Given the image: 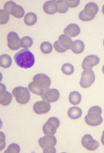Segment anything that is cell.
Segmentation results:
<instances>
[{
    "mask_svg": "<svg viewBox=\"0 0 104 153\" xmlns=\"http://www.w3.org/2000/svg\"><path fill=\"white\" fill-rule=\"evenodd\" d=\"M16 65L23 69H30L35 62L34 56L28 49H22L15 55Z\"/></svg>",
    "mask_w": 104,
    "mask_h": 153,
    "instance_id": "1",
    "label": "cell"
},
{
    "mask_svg": "<svg viewBox=\"0 0 104 153\" xmlns=\"http://www.w3.org/2000/svg\"><path fill=\"white\" fill-rule=\"evenodd\" d=\"M39 143L43 149L44 153H55L56 152L55 146L57 143V140L54 135H46L39 139Z\"/></svg>",
    "mask_w": 104,
    "mask_h": 153,
    "instance_id": "2",
    "label": "cell"
},
{
    "mask_svg": "<svg viewBox=\"0 0 104 153\" xmlns=\"http://www.w3.org/2000/svg\"><path fill=\"white\" fill-rule=\"evenodd\" d=\"M12 95L15 98L16 102L21 105H25L31 99V94L29 89L23 86L15 88L12 91Z\"/></svg>",
    "mask_w": 104,
    "mask_h": 153,
    "instance_id": "3",
    "label": "cell"
},
{
    "mask_svg": "<svg viewBox=\"0 0 104 153\" xmlns=\"http://www.w3.org/2000/svg\"><path fill=\"white\" fill-rule=\"evenodd\" d=\"M4 11L9 15L13 16L15 18L20 19L23 17L25 11L21 6L16 4L13 1H8L4 5Z\"/></svg>",
    "mask_w": 104,
    "mask_h": 153,
    "instance_id": "4",
    "label": "cell"
},
{
    "mask_svg": "<svg viewBox=\"0 0 104 153\" xmlns=\"http://www.w3.org/2000/svg\"><path fill=\"white\" fill-rule=\"evenodd\" d=\"M60 121L59 119L55 117L50 118L46 123L42 127V131L45 135H54L57 131L58 127H59Z\"/></svg>",
    "mask_w": 104,
    "mask_h": 153,
    "instance_id": "5",
    "label": "cell"
},
{
    "mask_svg": "<svg viewBox=\"0 0 104 153\" xmlns=\"http://www.w3.org/2000/svg\"><path fill=\"white\" fill-rule=\"evenodd\" d=\"M33 82L42 92H44L45 90L48 89L51 83L49 76L43 74H39L34 75L33 77Z\"/></svg>",
    "mask_w": 104,
    "mask_h": 153,
    "instance_id": "6",
    "label": "cell"
},
{
    "mask_svg": "<svg viewBox=\"0 0 104 153\" xmlns=\"http://www.w3.org/2000/svg\"><path fill=\"white\" fill-rule=\"evenodd\" d=\"M94 80H95V75H94L93 70L85 69L82 73L79 85H80L81 87L89 88L94 82Z\"/></svg>",
    "mask_w": 104,
    "mask_h": 153,
    "instance_id": "7",
    "label": "cell"
},
{
    "mask_svg": "<svg viewBox=\"0 0 104 153\" xmlns=\"http://www.w3.org/2000/svg\"><path fill=\"white\" fill-rule=\"evenodd\" d=\"M7 45L10 50H18L21 47V40L17 33L10 32L7 35Z\"/></svg>",
    "mask_w": 104,
    "mask_h": 153,
    "instance_id": "8",
    "label": "cell"
},
{
    "mask_svg": "<svg viewBox=\"0 0 104 153\" xmlns=\"http://www.w3.org/2000/svg\"><path fill=\"white\" fill-rule=\"evenodd\" d=\"M42 98L48 102H55L60 97L59 91L56 89H47L41 95Z\"/></svg>",
    "mask_w": 104,
    "mask_h": 153,
    "instance_id": "9",
    "label": "cell"
},
{
    "mask_svg": "<svg viewBox=\"0 0 104 153\" xmlns=\"http://www.w3.org/2000/svg\"><path fill=\"white\" fill-rule=\"evenodd\" d=\"M82 145L89 151H94L99 148V142L94 140L91 135H85L82 139Z\"/></svg>",
    "mask_w": 104,
    "mask_h": 153,
    "instance_id": "10",
    "label": "cell"
},
{
    "mask_svg": "<svg viewBox=\"0 0 104 153\" xmlns=\"http://www.w3.org/2000/svg\"><path fill=\"white\" fill-rule=\"evenodd\" d=\"M33 110L37 114H44L48 113L51 110V104L46 101H39L34 103Z\"/></svg>",
    "mask_w": 104,
    "mask_h": 153,
    "instance_id": "11",
    "label": "cell"
},
{
    "mask_svg": "<svg viewBox=\"0 0 104 153\" xmlns=\"http://www.w3.org/2000/svg\"><path fill=\"white\" fill-rule=\"evenodd\" d=\"M100 59L98 56L89 55L86 56L82 63V68L85 69H91L93 67L96 66L99 63Z\"/></svg>",
    "mask_w": 104,
    "mask_h": 153,
    "instance_id": "12",
    "label": "cell"
},
{
    "mask_svg": "<svg viewBox=\"0 0 104 153\" xmlns=\"http://www.w3.org/2000/svg\"><path fill=\"white\" fill-rule=\"evenodd\" d=\"M12 101V95L7 91L6 86L3 84H0V104L2 106H8Z\"/></svg>",
    "mask_w": 104,
    "mask_h": 153,
    "instance_id": "13",
    "label": "cell"
},
{
    "mask_svg": "<svg viewBox=\"0 0 104 153\" xmlns=\"http://www.w3.org/2000/svg\"><path fill=\"white\" fill-rule=\"evenodd\" d=\"M80 34V27L75 24H69L64 29V35L69 37H75Z\"/></svg>",
    "mask_w": 104,
    "mask_h": 153,
    "instance_id": "14",
    "label": "cell"
},
{
    "mask_svg": "<svg viewBox=\"0 0 104 153\" xmlns=\"http://www.w3.org/2000/svg\"><path fill=\"white\" fill-rule=\"evenodd\" d=\"M85 122L86 123L91 127H96L103 123L102 116H95V115H89L86 114L85 116Z\"/></svg>",
    "mask_w": 104,
    "mask_h": 153,
    "instance_id": "15",
    "label": "cell"
},
{
    "mask_svg": "<svg viewBox=\"0 0 104 153\" xmlns=\"http://www.w3.org/2000/svg\"><path fill=\"white\" fill-rule=\"evenodd\" d=\"M84 12L88 15L89 16L91 17H95L96 14L98 13L99 11V7L97 5L96 3H88L85 6V8H84Z\"/></svg>",
    "mask_w": 104,
    "mask_h": 153,
    "instance_id": "16",
    "label": "cell"
},
{
    "mask_svg": "<svg viewBox=\"0 0 104 153\" xmlns=\"http://www.w3.org/2000/svg\"><path fill=\"white\" fill-rule=\"evenodd\" d=\"M43 11L48 15H54L58 12L57 5L55 1H47L43 5Z\"/></svg>",
    "mask_w": 104,
    "mask_h": 153,
    "instance_id": "17",
    "label": "cell"
},
{
    "mask_svg": "<svg viewBox=\"0 0 104 153\" xmlns=\"http://www.w3.org/2000/svg\"><path fill=\"white\" fill-rule=\"evenodd\" d=\"M83 111L81 108L78 106H73L70 107L67 111V115L71 119H78L82 116Z\"/></svg>",
    "mask_w": 104,
    "mask_h": 153,
    "instance_id": "18",
    "label": "cell"
},
{
    "mask_svg": "<svg viewBox=\"0 0 104 153\" xmlns=\"http://www.w3.org/2000/svg\"><path fill=\"white\" fill-rule=\"evenodd\" d=\"M84 49H85V45H84V43L82 40H77L73 42L71 50H72L74 53L80 54V53H82L84 51Z\"/></svg>",
    "mask_w": 104,
    "mask_h": 153,
    "instance_id": "19",
    "label": "cell"
},
{
    "mask_svg": "<svg viewBox=\"0 0 104 153\" xmlns=\"http://www.w3.org/2000/svg\"><path fill=\"white\" fill-rule=\"evenodd\" d=\"M59 41L60 44H61L63 47L65 48L67 50H68V49H71L73 45V41L69 36H66V35L64 34L61 35L59 36Z\"/></svg>",
    "mask_w": 104,
    "mask_h": 153,
    "instance_id": "20",
    "label": "cell"
},
{
    "mask_svg": "<svg viewBox=\"0 0 104 153\" xmlns=\"http://www.w3.org/2000/svg\"><path fill=\"white\" fill-rule=\"evenodd\" d=\"M82 100V96H81L80 93L78 91H73V92L70 93L69 94V102L71 103L72 105H78L81 102Z\"/></svg>",
    "mask_w": 104,
    "mask_h": 153,
    "instance_id": "21",
    "label": "cell"
},
{
    "mask_svg": "<svg viewBox=\"0 0 104 153\" xmlns=\"http://www.w3.org/2000/svg\"><path fill=\"white\" fill-rule=\"evenodd\" d=\"M11 63H12V59L10 56L7 55V54L1 55V56H0V66L1 67L7 69V68H10Z\"/></svg>",
    "mask_w": 104,
    "mask_h": 153,
    "instance_id": "22",
    "label": "cell"
},
{
    "mask_svg": "<svg viewBox=\"0 0 104 153\" xmlns=\"http://www.w3.org/2000/svg\"><path fill=\"white\" fill-rule=\"evenodd\" d=\"M37 16L33 12H29L24 17V23L27 26H33L36 24Z\"/></svg>",
    "mask_w": 104,
    "mask_h": 153,
    "instance_id": "23",
    "label": "cell"
},
{
    "mask_svg": "<svg viewBox=\"0 0 104 153\" xmlns=\"http://www.w3.org/2000/svg\"><path fill=\"white\" fill-rule=\"evenodd\" d=\"M56 2V5H57L58 8V12L60 14H64L66 12H67L68 11V7L65 1L63 0H58L55 1Z\"/></svg>",
    "mask_w": 104,
    "mask_h": 153,
    "instance_id": "24",
    "label": "cell"
},
{
    "mask_svg": "<svg viewBox=\"0 0 104 153\" xmlns=\"http://www.w3.org/2000/svg\"><path fill=\"white\" fill-rule=\"evenodd\" d=\"M33 45V40L30 36H24L21 39V47L28 49Z\"/></svg>",
    "mask_w": 104,
    "mask_h": 153,
    "instance_id": "25",
    "label": "cell"
},
{
    "mask_svg": "<svg viewBox=\"0 0 104 153\" xmlns=\"http://www.w3.org/2000/svg\"><path fill=\"white\" fill-rule=\"evenodd\" d=\"M40 49L42 53L49 54L53 50V45L49 42H42L40 45Z\"/></svg>",
    "mask_w": 104,
    "mask_h": 153,
    "instance_id": "26",
    "label": "cell"
},
{
    "mask_svg": "<svg viewBox=\"0 0 104 153\" xmlns=\"http://www.w3.org/2000/svg\"><path fill=\"white\" fill-rule=\"evenodd\" d=\"M62 72L65 75H71L75 72V68L74 66L70 63H66L62 66Z\"/></svg>",
    "mask_w": 104,
    "mask_h": 153,
    "instance_id": "27",
    "label": "cell"
},
{
    "mask_svg": "<svg viewBox=\"0 0 104 153\" xmlns=\"http://www.w3.org/2000/svg\"><path fill=\"white\" fill-rule=\"evenodd\" d=\"M102 114V109L100 106H94L89 109L87 114L89 115H95V116H100Z\"/></svg>",
    "mask_w": 104,
    "mask_h": 153,
    "instance_id": "28",
    "label": "cell"
},
{
    "mask_svg": "<svg viewBox=\"0 0 104 153\" xmlns=\"http://www.w3.org/2000/svg\"><path fill=\"white\" fill-rule=\"evenodd\" d=\"M10 19V16H9V14L7 13L4 9L3 10H1L0 11V24L1 25H3V24H6L9 21Z\"/></svg>",
    "mask_w": 104,
    "mask_h": 153,
    "instance_id": "29",
    "label": "cell"
},
{
    "mask_svg": "<svg viewBox=\"0 0 104 153\" xmlns=\"http://www.w3.org/2000/svg\"><path fill=\"white\" fill-rule=\"evenodd\" d=\"M28 89L29 90H30L31 92L33 93V94L37 95H40V96H41V95L42 94V93H43L39 87H37L36 85H35V84H34L33 82H31V83L29 84Z\"/></svg>",
    "mask_w": 104,
    "mask_h": 153,
    "instance_id": "30",
    "label": "cell"
},
{
    "mask_svg": "<svg viewBox=\"0 0 104 153\" xmlns=\"http://www.w3.org/2000/svg\"><path fill=\"white\" fill-rule=\"evenodd\" d=\"M20 152V148L16 143H11L5 151V153H18Z\"/></svg>",
    "mask_w": 104,
    "mask_h": 153,
    "instance_id": "31",
    "label": "cell"
},
{
    "mask_svg": "<svg viewBox=\"0 0 104 153\" xmlns=\"http://www.w3.org/2000/svg\"><path fill=\"white\" fill-rule=\"evenodd\" d=\"M54 48H55V50L59 53H65L66 51H67V49H66L65 48L63 47V46L60 44L59 40L55 41V44H54Z\"/></svg>",
    "mask_w": 104,
    "mask_h": 153,
    "instance_id": "32",
    "label": "cell"
},
{
    "mask_svg": "<svg viewBox=\"0 0 104 153\" xmlns=\"http://www.w3.org/2000/svg\"><path fill=\"white\" fill-rule=\"evenodd\" d=\"M79 19H80V20L82 21H84V22H88V21H91L92 19H94V17H91V16H89L88 15H86L84 11H82L79 13Z\"/></svg>",
    "mask_w": 104,
    "mask_h": 153,
    "instance_id": "33",
    "label": "cell"
},
{
    "mask_svg": "<svg viewBox=\"0 0 104 153\" xmlns=\"http://www.w3.org/2000/svg\"><path fill=\"white\" fill-rule=\"evenodd\" d=\"M68 7L70 8H75L77 6H78V4L80 3V1L79 0H66L65 1Z\"/></svg>",
    "mask_w": 104,
    "mask_h": 153,
    "instance_id": "34",
    "label": "cell"
},
{
    "mask_svg": "<svg viewBox=\"0 0 104 153\" xmlns=\"http://www.w3.org/2000/svg\"><path fill=\"white\" fill-rule=\"evenodd\" d=\"M0 136H1V146H0V149L2 150L3 148H4V146H5V135L3 134V132H0Z\"/></svg>",
    "mask_w": 104,
    "mask_h": 153,
    "instance_id": "35",
    "label": "cell"
},
{
    "mask_svg": "<svg viewBox=\"0 0 104 153\" xmlns=\"http://www.w3.org/2000/svg\"><path fill=\"white\" fill-rule=\"evenodd\" d=\"M101 142H102V143H103V145L104 146V131H103V135H102Z\"/></svg>",
    "mask_w": 104,
    "mask_h": 153,
    "instance_id": "36",
    "label": "cell"
},
{
    "mask_svg": "<svg viewBox=\"0 0 104 153\" xmlns=\"http://www.w3.org/2000/svg\"><path fill=\"white\" fill-rule=\"evenodd\" d=\"M102 11H103V14L104 15V5L103 6V8H102Z\"/></svg>",
    "mask_w": 104,
    "mask_h": 153,
    "instance_id": "37",
    "label": "cell"
},
{
    "mask_svg": "<svg viewBox=\"0 0 104 153\" xmlns=\"http://www.w3.org/2000/svg\"><path fill=\"white\" fill-rule=\"evenodd\" d=\"M103 74H104V65L103 66Z\"/></svg>",
    "mask_w": 104,
    "mask_h": 153,
    "instance_id": "38",
    "label": "cell"
},
{
    "mask_svg": "<svg viewBox=\"0 0 104 153\" xmlns=\"http://www.w3.org/2000/svg\"><path fill=\"white\" fill-rule=\"evenodd\" d=\"M103 45H104V41H103Z\"/></svg>",
    "mask_w": 104,
    "mask_h": 153,
    "instance_id": "39",
    "label": "cell"
}]
</instances>
